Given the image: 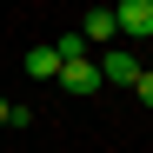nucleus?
Returning a JSON list of instances; mask_svg holds the SVG:
<instances>
[{
	"label": "nucleus",
	"mask_w": 153,
	"mask_h": 153,
	"mask_svg": "<svg viewBox=\"0 0 153 153\" xmlns=\"http://www.w3.org/2000/svg\"><path fill=\"white\" fill-rule=\"evenodd\" d=\"M113 33H120V47L146 40L153 33V0H120V7H113Z\"/></svg>",
	"instance_id": "obj_1"
},
{
	"label": "nucleus",
	"mask_w": 153,
	"mask_h": 153,
	"mask_svg": "<svg viewBox=\"0 0 153 153\" xmlns=\"http://www.w3.org/2000/svg\"><path fill=\"white\" fill-rule=\"evenodd\" d=\"M93 67H100V80H113V87H133V80H140V60H133V47H107Z\"/></svg>",
	"instance_id": "obj_2"
},
{
	"label": "nucleus",
	"mask_w": 153,
	"mask_h": 153,
	"mask_svg": "<svg viewBox=\"0 0 153 153\" xmlns=\"http://www.w3.org/2000/svg\"><path fill=\"white\" fill-rule=\"evenodd\" d=\"M80 40H87V47H113V40H120V33H113V7H93V13L80 20Z\"/></svg>",
	"instance_id": "obj_3"
},
{
	"label": "nucleus",
	"mask_w": 153,
	"mask_h": 153,
	"mask_svg": "<svg viewBox=\"0 0 153 153\" xmlns=\"http://www.w3.org/2000/svg\"><path fill=\"white\" fill-rule=\"evenodd\" d=\"M60 87H67V93H93V87H100V67H93V60H67V67H60Z\"/></svg>",
	"instance_id": "obj_4"
},
{
	"label": "nucleus",
	"mask_w": 153,
	"mask_h": 153,
	"mask_svg": "<svg viewBox=\"0 0 153 153\" xmlns=\"http://www.w3.org/2000/svg\"><path fill=\"white\" fill-rule=\"evenodd\" d=\"M27 73L33 80H60V53L53 47H27Z\"/></svg>",
	"instance_id": "obj_5"
},
{
	"label": "nucleus",
	"mask_w": 153,
	"mask_h": 153,
	"mask_svg": "<svg viewBox=\"0 0 153 153\" xmlns=\"http://www.w3.org/2000/svg\"><path fill=\"white\" fill-rule=\"evenodd\" d=\"M53 53H60V67H67V60H87V40H80V33H60Z\"/></svg>",
	"instance_id": "obj_6"
},
{
	"label": "nucleus",
	"mask_w": 153,
	"mask_h": 153,
	"mask_svg": "<svg viewBox=\"0 0 153 153\" xmlns=\"http://www.w3.org/2000/svg\"><path fill=\"white\" fill-rule=\"evenodd\" d=\"M133 93H140V107H153V67H140V80H133Z\"/></svg>",
	"instance_id": "obj_7"
},
{
	"label": "nucleus",
	"mask_w": 153,
	"mask_h": 153,
	"mask_svg": "<svg viewBox=\"0 0 153 153\" xmlns=\"http://www.w3.org/2000/svg\"><path fill=\"white\" fill-rule=\"evenodd\" d=\"M7 113H13V100H7V93H0V126H7Z\"/></svg>",
	"instance_id": "obj_8"
}]
</instances>
